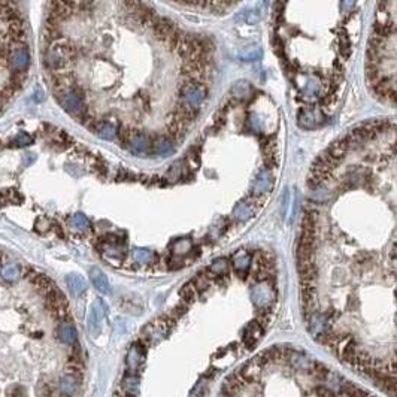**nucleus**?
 <instances>
[{"label":"nucleus","instance_id":"obj_8","mask_svg":"<svg viewBox=\"0 0 397 397\" xmlns=\"http://www.w3.org/2000/svg\"><path fill=\"white\" fill-rule=\"evenodd\" d=\"M90 279H91L93 285H94V287H96V288H97L100 293H103V294L111 293V285H109V281H108L106 275H105L100 269H97V267H93V269L90 270Z\"/></svg>","mask_w":397,"mask_h":397},{"label":"nucleus","instance_id":"obj_18","mask_svg":"<svg viewBox=\"0 0 397 397\" xmlns=\"http://www.w3.org/2000/svg\"><path fill=\"white\" fill-rule=\"evenodd\" d=\"M129 145L133 153H143L148 148V138L143 133H133V136L129 139Z\"/></svg>","mask_w":397,"mask_h":397},{"label":"nucleus","instance_id":"obj_10","mask_svg":"<svg viewBox=\"0 0 397 397\" xmlns=\"http://www.w3.org/2000/svg\"><path fill=\"white\" fill-rule=\"evenodd\" d=\"M102 320H103V309L100 308V303H96L93 305L88 317V330L91 331V335H97V331L100 330Z\"/></svg>","mask_w":397,"mask_h":397},{"label":"nucleus","instance_id":"obj_28","mask_svg":"<svg viewBox=\"0 0 397 397\" xmlns=\"http://www.w3.org/2000/svg\"><path fill=\"white\" fill-rule=\"evenodd\" d=\"M157 151L161 154V156H169L172 153L173 147H172V140L169 138H161L157 140Z\"/></svg>","mask_w":397,"mask_h":397},{"label":"nucleus","instance_id":"obj_4","mask_svg":"<svg viewBox=\"0 0 397 397\" xmlns=\"http://www.w3.org/2000/svg\"><path fill=\"white\" fill-rule=\"evenodd\" d=\"M182 96H184V100H185V103L189 105V106L197 108L199 105L203 102V99L206 96V90H205V87L200 86V84L187 81L182 86Z\"/></svg>","mask_w":397,"mask_h":397},{"label":"nucleus","instance_id":"obj_12","mask_svg":"<svg viewBox=\"0 0 397 397\" xmlns=\"http://www.w3.org/2000/svg\"><path fill=\"white\" fill-rule=\"evenodd\" d=\"M272 187H274V178H272L270 172H267V171L260 172L259 176L256 178V182H254V193L263 194L266 191L272 190Z\"/></svg>","mask_w":397,"mask_h":397},{"label":"nucleus","instance_id":"obj_1","mask_svg":"<svg viewBox=\"0 0 397 397\" xmlns=\"http://www.w3.org/2000/svg\"><path fill=\"white\" fill-rule=\"evenodd\" d=\"M6 65L14 72H26L27 68H29V65H30V52L23 45L12 47L8 51Z\"/></svg>","mask_w":397,"mask_h":397},{"label":"nucleus","instance_id":"obj_32","mask_svg":"<svg viewBox=\"0 0 397 397\" xmlns=\"http://www.w3.org/2000/svg\"><path fill=\"white\" fill-rule=\"evenodd\" d=\"M187 311V306L185 305H179V306H176L175 309H173V315H175V318H178V317H181L182 314H185Z\"/></svg>","mask_w":397,"mask_h":397},{"label":"nucleus","instance_id":"obj_7","mask_svg":"<svg viewBox=\"0 0 397 397\" xmlns=\"http://www.w3.org/2000/svg\"><path fill=\"white\" fill-rule=\"evenodd\" d=\"M323 114L320 111L315 109H306L303 112H300V118H299V124L305 129H314L318 124L323 122Z\"/></svg>","mask_w":397,"mask_h":397},{"label":"nucleus","instance_id":"obj_11","mask_svg":"<svg viewBox=\"0 0 397 397\" xmlns=\"http://www.w3.org/2000/svg\"><path fill=\"white\" fill-rule=\"evenodd\" d=\"M175 33V24L169 19H158L154 23V35L157 39L168 40Z\"/></svg>","mask_w":397,"mask_h":397},{"label":"nucleus","instance_id":"obj_13","mask_svg":"<svg viewBox=\"0 0 397 397\" xmlns=\"http://www.w3.org/2000/svg\"><path fill=\"white\" fill-rule=\"evenodd\" d=\"M66 284L73 296H81L87 290V282L84 278L76 274H70L66 277Z\"/></svg>","mask_w":397,"mask_h":397},{"label":"nucleus","instance_id":"obj_26","mask_svg":"<svg viewBox=\"0 0 397 397\" xmlns=\"http://www.w3.org/2000/svg\"><path fill=\"white\" fill-rule=\"evenodd\" d=\"M133 259L138 263H148L154 259V254L150 249H143V248H135L133 249Z\"/></svg>","mask_w":397,"mask_h":397},{"label":"nucleus","instance_id":"obj_22","mask_svg":"<svg viewBox=\"0 0 397 397\" xmlns=\"http://www.w3.org/2000/svg\"><path fill=\"white\" fill-rule=\"evenodd\" d=\"M232 93L238 99H248L251 96V86L246 81H238L232 87Z\"/></svg>","mask_w":397,"mask_h":397},{"label":"nucleus","instance_id":"obj_27","mask_svg":"<svg viewBox=\"0 0 397 397\" xmlns=\"http://www.w3.org/2000/svg\"><path fill=\"white\" fill-rule=\"evenodd\" d=\"M209 270L215 275H223L228 270V261L225 259H217L211 264Z\"/></svg>","mask_w":397,"mask_h":397},{"label":"nucleus","instance_id":"obj_34","mask_svg":"<svg viewBox=\"0 0 397 397\" xmlns=\"http://www.w3.org/2000/svg\"><path fill=\"white\" fill-rule=\"evenodd\" d=\"M0 260H2V253H0Z\"/></svg>","mask_w":397,"mask_h":397},{"label":"nucleus","instance_id":"obj_20","mask_svg":"<svg viewBox=\"0 0 397 397\" xmlns=\"http://www.w3.org/2000/svg\"><path fill=\"white\" fill-rule=\"evenodd\" d=\"M96 133H97L100 138L111 140V139L115 138V135H117V130H115V127H114L111 122L102 121V122H99V124L96 126Z\"/></svg>","mask_w":397,"mask_h":397},{"label":"nucleus","instance_id":"obj_33","mask_svg":"<svg viewBox=\"0 0 397 397\" xmlns=\"http://www.w3.org/2000/svg\"><path fill=\"white\" fill-rule=\"evenodd\" d=\"M15 142H17V145H27V143L32 142V139L29 138L27 135H21V136H18Z\"/></svg>","mask_w":397,"mask_h":397},{"label":"nucleus","instance_id":"obj_31","mask_svg":"<svg viewBox=\"0 0 397 397\" xmlns=\"http://www.w3.org/2000/svg\"><path fill=\"white\" fill-rule=\"evenodd\" d=\"M193 285L196 287V290H205V288L209 287V281H207L206 277L202 275V277H199L196 279V282H194Z\"/></svg>","mask_w":397,"mask_h":397},{"label":"nucleus","instance_id":"obj_25","mask_svg":"<svg viewBox=\"0 0 397 397\" xmlns=\"http://www.w3.org/2000/svg\"><path fill=\"white\" fill-rule=\"evenodd\" d=\"M69 224L73 228H76V230H87L90 223H88V220H87V217L84 214H75V215L70 217Z\"/></svg>","mask_w":397,"mask_h":397},{"label":"nucleus","instance_id":"obj_3","mask_svg":"<svg viewBox=\"0 0 397 397\" xmlns=\"http://www.w3.org/2000/svg\"><path fill=\"white\" fill-rule=\"evenodd\" d=\"M251 299L259 309H269L270 303L275 300V293L267 284L260 282L259 285L251 288Z\"/></svg>","mask_w":397,"mask_h":397},{"label":"nucleus","instance_id":"obj_35","mask_svg":"<svg viewBox=\"0 0 397 397\" xmlns=\"http://www.w3.org/2000/svg\"><path fill=\"white\" fill-rule=\"evenodd\" d=\"M221 397H228V396H225V394H224V396H221Z\"/></svg>","mask_w":397,"mask_h":397},{"label":"nucleus","instance_id":"obj_9","mask_svg":"<svg viewBox=\"0 0 397 397\" xmlns=\"http://www.w3.org/2000/svg\"><path fill=\"white\" fill-rule=\"evenodd\" d=\"M57 338L63 344H75L76 342V328L69 321H63L57 327Z\"/></svg>","mask_w":397,"mask_h":397},{"label":"nucleus","instance_id":"obj_24","mask_svg":"<svg viewBox=\"0 0 397 397\" xmlns=\"http://www.w3.org/2000/svg\"><path fill=\"white\" fill-rule=\"evenodd\" d=\"M261 55H263L261 48H260V47H254V45H251V47H248V48L242 50L239 57H241V60H245V61H253V60H259Z\"/></svg>","mask_w":397,"mask_h":397},{"label":"nucleus","instance_id":"obj_30","mask_svg":"<svg viewBox=\"0 0 397 397\" xmlns=\"http://www.w3.org/2000/svg\"><path fill=\"white\" fill-rule=\"evenodd\" d=\"M205 388H206V380L202 378L196 384V387L193 388V391L190 393V397H203L205 394Z\"/></svg>","mask_w":397,"mask_h":397},{"label":"nucleus","instance_id":"obj_15","mask_svg":"<svg viewBox=\"0 0 397 397\" xmlns=\"http://www.w3.org/2000/svg\"><path fill=\"white\" fill-rule=\"evenodd\" d=\"M142 360H143V346H140V344H135L127 352V366L132 370H136Z\"/></svg>","mask_w":397,"mask_h":397},{"label":"nucleus","instance_id":"obj_14","mask_svg":"<svg viewBox=\"0 0 397 397\" xmlns=\"http://www.w3.org/2000/svg\"><path fill=\"white\" fill-rule=\"evenodd\" d=\"M254 211H256L254 203H251L249 200H242V202H239V203L236 205L233 214H235V217H236L238 220L246 221V220H249V218L254 215Z\"/></svg>","mask_w":397,"mask_h":397},{"label":"nucleus","instance_id":"obj_2","mask_svg":"<svg viewBox=\"0 0 397 397\" xmlns=\"http://www.w3.org/2000/svg\"><path fill=\"white\" fill-rule=\"evenodd\" d=\"M58 99H60V103L63 105V108L69 112V114H73V115H81L84 111H86V105H84V99L79 93H76L75 90H68V91H63L60 94H57Z\"/></svg>","mask_w":397,"mask_h":397},{"label":"nucleus","instance_id":"obj_23","mask_svg":"<svg viewBox=\"0 0 397 397\" xmlns=\"http://www.w3.org/2000/svg\"><path fill=\"white\" fill-rule=\"evenodd\" d=\"M191 249V241L187 238L176 239L172 243V253L175 256H184Z\"/></svg>","mask_w":397,"mask_h":397},{"label":"nucleus","instance_id":"obj_6","mask_svg":"<svg viewBox=\"0 0 397 397\" xmlns=\"http://www.w3.org/2000/svg\"><path fill=\"white\" fill-rule=\"evenodd\" d=\"M263 335V327L259 321H253L251 324H248L245 331H243V344L248 349H253L254 345L259 342V339Z\"/></svg>","mask_w":397,"mask_h":397},{"label":"nucleus","instance_id":"obj_29","mask_svg":"<svg viewBox=\"0 0 397 397\" xmlns=\"http://www.w3.org/2000/svg\"><path fill=\"white\" fill-rule=\"evenodd\" d=\"M181 296H182V299H184L187 303H191V302H194L196 297H197V290H196V287H194L193 284H187V285H184V287L181 288Z\"/></svg>","mask_w":397,"mask_h":397},{"label":"nucleus","instance_id":"obj_19","mask_svg":"<svg viewBox=\"0 0 397 397\" xmlns=\"http://www.w3.org/2000/svg\"><path fill=\"white\" fill-rule=\"evenodd\" d=\"M0 275H2V278H3L5 281H8V282H14V281H17L18 278H19L21 272H19V267H18L17 264L8 263V264L2 266V269H0Z\"/></svg>","mask_w":397,"mask_h":397},{"label":"nucleus","instance_id":"obj_17","mask_svg":"<svg viewBox=\"0 0 397 397\" xmlns=\"http://www.w3.org/2000/svg\"><path fill=\"white\" fill-rule=\"evenodd\" d=\"M346 153H348V150H346L344 140H336L333 145H330V148L326 151V154H327L331 160H335L336 163H339V161L346 156Z\"/></svg>","mask_w":397,"mask_h":397},{"label":"nucleus","instance_id":"obj_16","mask_svg":"<svg viewBox=\"0 0 397 397\" xmlns=\"http://www.w3.org/2000/svg\"><path fill=\"white\" fill-rule=\"evenodd\" d=\"M233 266H235V269L239 272V274H243V272H246L248 270V267H249V264H251V256L246 253V251H238V253H235L233 254Z\"/></svg>","mask_w":397,"mask_h":397},{"label":"nucleus","instance_id":"obj_21","mask_svg":"<svg viewBox=\"0 0 397 397\" xmlns=\"http://www.w3.org/2000/svg\"><path fill=\"white\" fill-rule=\"evenodd\" d=\"M138 385L139 380L135 375H127V377L122 380V390H124V393L129 397L136 396V393H138Z\"/></svg>","mask_w":397,"mask_h":397},{"label":"nucleus","instance_id":"obj_5","mask_svg":"<svg viewBox=\"0 0 397 397\" xmlns=\"http://www.w3.org/2000/svg\"><path fill=\"white\" fill-rule=\"evenodd\" d=\"M79 387V378L75 373L63 375L58 381V394L65 397H73L78 393Z\"/></svg>","mask_w":397,"mask_h":397}]
</instances>
